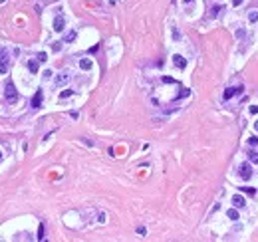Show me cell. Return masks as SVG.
Here are the masks:
<instances>
[{
	"instance_id": "obj_8",
	"label": "cell",
	"mask_w": 258,
	"mask_h": 242,
	"mask_svg": "<svg viewBox=\"0 0 258 242\" xmlns=\"http://www.w3.org/2000/svg\"><path fill=\"white\" fill-rule=\"evenodd\" d=\"M173 64H175L177 68H181V70H183V68L187 66V60H185L183 56H179V54H175V56H173Z\"/></svg>"
},
{
	"instance_id": "obj_4",
	"label": "cell",
	"mask_w": 258,
	"mask_h": 242,
	"mask_svg": "<svg viewBox=\"0 0 258 242\" xmlns=\"http://www.w3.org/2000/svg\"><path fill=\"white\" fill-rule=\"evenodd\" d=\"M240 177H242L244 181H248L250 177H252V167H250V163H244V165H240Z\"/></svg>"
},
{
	"instance_id": "obj_12",
	"label": "cell",
	"mask_w": 258,
	"mask_h": 242,
	"mask_svg": "<svg viewBox=\"0 0 258 242\" xmlns=\"http://www.w3.org/2000/svg\"><path fill=\"white\" fill-rule=\"evenodd\" d=\"M226 214H228V218H230V220H238V210L234 209V206H232V209H230Z\"/></svg>"
},
{
	"instance_id": "obj_29",
	"label": "cell",
	"mask_w": 258,
	"mask_h": 242,
	"mask_svg": "<svg viewBox=\"0 0 258 242\" xmlns=\"http://www.w3.org/2000/svg\"><path fill=\"white\" fill-rule=\"evenodd\" d=\"M0 161H2V153H0Z\"/></svg>"
},
{
	"instance_id": "obj_21",
	"label": "cell",
	"mask_w": 258,
	"mask_h": 242,
	"mask_svg": "<svg viewBox=\"0 0 258 242\" xmlns=\"http://www.w3.org/2000/svg\"><path fill=\"white\" fill-rule=\"evenodd\" d=\"M44 238V224H40V228H38V240H42Z\"/></svg>"
},
{
	"instance_id": "obj_28",
	"label": "cell",
	"mask_w": 258,
	"mask_h": 242,
	"mask_svg": "<svg viewBox=\"0 0 258 242\" xmlns=\"http://www.w3.org/2000/svg\"><path fill=\"white\" fill-rule=\"evenodd\" d=\"M254 129H256V131H258V121H254Z\"/></svg>"
},
{
	"instance_id": "obj_9",
	"label": "cell",
	"mask_w": 258,
	"mask_h": 242,
	"mask_svg": "<svg viewBox=\"0 0 258 242\" xmlns=\"http://www.w3.org/2000/svg\"><path fill=\"white\" fill-rule=\"evenodd\" d=\"M222 10H225V6H222V4H215L212 8H210V14H209V16H210V18H216Z\"/></svg>"
},
{
	"instance_id": "obj_19",
	"label": "cell",
	"mask_w": 258,
	"mask_h": 242,
	"mask_svg": "<svg viewBox=\"0 0 258 242\" xmlns=\"http://www.w3.org/2000/svg\"><path fill=\"white\" fill-rule=\"evenodd\" d=\"M46 60H48L46 52H40V54H38V62H46Z\"/></svg>"
},
{
	"instance_id": "obj_27",
	"label": "cell",
	"mask_w": 258,
	"mask_h": 242,
	"mask_svg": "<svg viewBox=\"0 0 258 242\" xmlns=\"http://www.w3.org/2000/svg\"><path fill=\"white\" fill-rule=\"evenodd\" d=\"M183 2H185V4H193V2H195V0H183Z\"/></svg>"
},
{
	"instance_id": "obj_13",
	"label": "cell",
	"mask_w": 258,
	"mask_h": 242,
	"mask_svg": "<svg viewBox=\"0 0 258 242\" xmlns=\"http://www.w3.org/2000/svg\"><path fill=\"white\" fill-rule=\"evenodd\" d=\"M28 70L32 71V74H36V71H38V62H34V60H30V62H28Z\"/></svg>"
},
{
	"instance_id": "obj_2",
	"label": "cell",
	"mask_w": 258,
	"mask_h": 242,
	"mask_svg": "<svg viewBox=\"0 0 258 242\" xmlns=\"http://www.w3.org/2000/svg\"><path fill=\"white\" fill-rule=\"evenodd\" d=\"M6 71H8V54L4 48H0V74H6Z\"/></svg>"
},
{
	"instance_id": "obj_10",
	"label": "cell",
	"mask_w": 258,
	"mask_h": 242,
	"mask_svg": "<svg viewBox=\"0 0 258 242\" xmlns=\"http://www.w3.org/2000/svg\"><path fill=\"white\" fill-rule=\"evenodd\" d=\"M68 80H70V74H66V71H62V74H60V76L56 77V86H64V83H66Z\"/></svg>"
},
{
	"instance_id": "obj_18",
	"label": "cell",
	"mask_w": 258,
	"mask_h": 242,
	"mask_svg": "<svg viewBox=\"0 0 258 242\" xmlns=\"http://www.w3.org/2000/svg\"><path fill=\"white\" fill-rule=\"evenodd\" d=\"M52 50H54V52H60V50H62V42H54L52 44Z\"/></svg>"
},
{
	"instance_id": "obj_3",
	"label": "cell",
	"mask_w": 258,
	"mask_h": 242,
	"mask_svg": "<svg viewBox=\"0 0 258 242\" xmlns=\"http://www.w3.org/2000/svg\"><path fill=\"white\" fill-rule=\"evenodd\" d=\"M42 101H44V91L38 90L36 93H34V97H32V101H30V105H32L34 109H38V107H42Z\"/></svg>"
},
{
	"instance_id": "obj_22",
	"label": "cell",
	"mask_w": 258,
	"mask_h": 242,
	"mask_svg": "<svg viewBox=\"0 0 258 242\" xmlns=\"http://www.w3.org/2000/svg\"><path fill=\"white\" fill-rule=\"evenodd\" d=\"M244 193H248V195H254V189H250V187H242Z\"/></svg>"
},
{
	"instance_id": "obj_14",
	"label": "cell",
	"mask_w": 258,
	"mask_h": 242,
	"mask_svg": "<svg viewBox=\"0 0 258 242\" xmlns=\"http://www.w3.org/2000/svg\"><path fill=\"white\" fill-rule=\"evenodd\" d=\"M248 20H250V24H254V22H258V10H252L248 14Z\"/></svg>"
},
{
	"instance_id": "obj_17",
	"label": "cell",
	"mask_w": 258,
	"mask_h": 242,
	"mask_svg": "<svg viewBox=\"0 0 258 242\" xmlns=\"http://www.w3.org/2000/svg\"><path fill=\"white\" fill-rule=\"evenodd\" d=\"M74 38H76V32H74V30H72V32H70V34H66V38H64V40H66V42H72Z\"/></svg>"
},
{
	"instance_id": "obj_16",
	"label": "cell",
	"mask_w": 258,
	"mask_h": 242,
	"mask_svg": "<svg viewBox=\"0 0 258 242\" xmlns=\"http://www.w3.org/2000/svg\"><path fill=\"white\" fill-rule=\"evenodd\" d=\"M248 159H250L252 163H258V153H256V151H250V153H248Z\"/></svg>"
},
{
	"instance_id": "obj_24",
	"label": "cell",
	"mask_w": 258,
	"mask_h": 242,
	"mask_svg": "<svg viewBox=\"0 0 258 242\" xmlns=\"http://www.w3.org/2000/svg\"><path fill=\"white\" fill-rule=\"evenodd\" d=\"M137 234H139V236H145V228L139 226V228H137Z\"/></svg>"
},
{
	"instance_id": "obj_6",
	"label": "cell",
	"mask_w": 258,
	"mask_h": 242,
	"mask_svg": "<svg viewBox=\"0 0 258 242\" xmlns=\"http://www.w3.org/2000/svg\"><path fill=\"white\" fill-rule=\"evenodd\" d=\"M242 93V86H238V87H228V90L225 91V99H232L234 95H240Z\"/></svg>"
},
{
	"instance_id": "obj_26",
	"label": "cell",
	"mask_w": 258,
	"mask_h": 242,
	"mask_svg": "<svg viewBox=\"0 0 258 242\" xmlns=\"http://www.w3.org/2000/svg\"><path fill=\"white\" fill-rule=\"evenodd\" d=\"M238 4H242V0H234V6H238Z\"/></svg>"
},
{
	"instance_id": "obj_25",
	"label": "cell",
	"mask_w": 258,
	"mask_h": 242,
	"mask_svg": "<svg viewBox=\"0 0 258 242\" xmlns=\"http://www.w3.org/2000/svg\"><path fill=\"white\" fill-rule=\"evenodd\" d=\"M250 113H258V105H252V107H250Z\"/></svg>"
},
{
	"instance_id": "obj_11",
	"label": "cell",
	"mask_w": 258,
	"mask_h": 242,
	"mask_svg": "<svg viewBox=\"0 0 258 242\" xmlns=\"http://www.w3.org/2000/svg\"><path fill=\"white\" fill-rule=\"evenodd\" d=\"M80 68L81 70H91V60H87V58L80 60Z\"/></svg>"
},
{
	"instance_id": "obj_5",
	"label": "cell",
	"mask_w": 258,
	"mask_h": 242,
	"mask_svg": "<svg viewBox=\"0 0 258 242\" xmlns=\"http://www.w3.org/2000/svg\"><path fill=\"white\" fill-rule=\"evenodd\" d=\"M64 26H66V18H64L62 14L56 16V18H54V30H56V32H64Z\"/></svg>"
},
{
	"instance_id": "obj_1",
	"label": "cell",
	"mask_w": 258,
	"mask_h": 242,
	"mask_svg": "<svg viewBox=\"0 0 258 242\" xmlns=\"http://www.w3.org/2000/svg\"><path fill=\"white\" fill-rule=\"evenodd\" d=\"M4 95H6V101H8V103H16V99H18V93H16V87H14V83H12V81H6Z\"/></svg>"
},
{
	"instance_id": "obj_15",
	"label": "cell",
	"mask_w": 258,
	"mask_h": 242,
	"mask_svg": "<svg viewBox=\"0 0 258 242\" xmlns=\"http://www.w3.org/2000/svg\"><path fill=\"white\" fill-rule=\"evenodd\" d=\"M70 95H74V90H64L62 93H60V97H62V99H66V97H70Z\"/></svg>"
},
{
	"instance_id": "obj_20",
	"label": "cell",
	"mask_w": 258,
	"mask_h": 242,
	"mask_svg": "<svg viewBox=\"0 0 258 242\" xmlns=\"http://www.w3.org/2000/svg\"><path fill=\"white\" fill-rule=\"evenodd\" d=\"M248 143H250V145H258V137H256V135H250Z\"/></svg>"
},
{
	"instance_id": "obj_7",
	"label": "cell",
	"mask_w": 258,
	"mask_h": 242,
	"mask_svg": "<svg viewBox=\"0 0 258 242\" xmlns=\"http://www.w3.org/2000/svg\"><path fill=\"white\" fill-rule=\"evenodd\" d=\"M232 206H234V209H244V206H246L244 196H242V195H234V196H232Z\"/></svg>"
},
{
	"instance_id": "obj_23",
	"label": "cell",
	"mask_w": 258,
	"mask_h": 242,
	"mask_svg": "<svg viewBox=\"0 0 258 242\" xmlns=\"http://www.w3.org/2000/svg\"><path fill=\"white\" fill-rule=\"evenodd\" d=\"M173 38H175V40H179V38H181V34L177 32V28H173Z\"/></svg>"
}]
</instances>
